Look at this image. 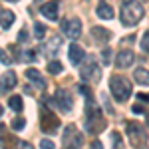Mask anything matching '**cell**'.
<instances>
[{
  "label": "cell",
  "mask_w": 149,
  "mask_h": 149,
  "mask_svg": "<svg viewBox=\"0 0 149 149\" xmlns=\"http://www.w3.org/2000/svg\"><path fill=\"white\" fill-rule=\"evenodd\" d=\"M62 46V40H60V38H52V40H50V42H48V46L44 48V52H46V54H54V52H56L58 48Z\"/></svg>",
  "instance_id": "19"
},
{
  "label": "cell",
  "mask_w": 149,
  "mask_h": 149,
  "mask_svg": "<svg viewBox=\"0 0 149 149\" xmlns=\"http://www.w3.org/2000/svg\"><path fill=\"white\" fill-rule=\"evenodd\" d=\"M0 115H2V105H0Z\"/></svg>",
  "instance_id": "32"
},
{
  "label": "cell",
  "mask_w": 149,
  "mask_h": 149,
  "mask_svg": "<svg viewBox=\"0 0 149 149\" xmlns=\"http://www.w3.org/2000/svg\"><path fill=\"white\" fill-rule=\"evenodd\" d=\"M133 62H135V54H133L131 50H121V52L117 54V58H115L117 68H129Z\"/></svg>",
  "instance_id": "11"
},
{
  "label": "cell",
  "mask_w": 149,
  "mask_h": 149,
  "mask_svg": "<svg viewBox=\"0 0 149 149\" xmlns=\"http://www.w3.org/2000/svg\"><path fill=\"white\" fill-rule=\"evenodd\" d=\"M109 90H111V93H113V97L117 102H125V100H129V95H131V84L125 78H121V76H111Z\"/></svg>",
  "instance_id": "2"
},
{
  "label": "cell",
  "mask_w": 149,
  "mask_h": 149,
  "mask_svg": "<svg viewBox=\"0 0 149 149\" xmlns=\"http://www.w3.org/2000/svg\"><path fill=\"white\" fill-rule=\"evenodd\" d=\"M133 111H135V113H141V111H143V105H141V103H135V105H133Z\"/></svg>",
  "instance_id": "29"
},
{
  "label": "cell",
  "mask_w": 149,
  "mask_h": 149,
  "mask_svg": "<svg viewBox=\"0 0 149 149\" xmlns=\"http://www.w3.org/2000/svg\"><path fill=\"white\" fill-rule=\"evenodd\" d=\"M2 129H4V125H2V123H0V133H2Z\"/></svg>",
  "instance_id": "31"
},
{
  "label": "cell",
  "mask_w": 149,
  "mask_h": 149,
  "mask_svg": "<svg viewBox=\"0 0 149 149\" xmlns=\"http://www.w3.org/2000/svg\"><path fill=\"white\" fill-rule=\"evenodd\" d=\"M44 34H46V26H42L40 22H36L34 24V38L42 40V38H44Z\"/></svg>",
  "instance_id": "21"
},
{
  "label": "cell",
  "mask_w": 149,
  "mask_h": 149,
  "mask_svg": "<svg viewBox=\"0 0 149 149\" xmlns=\"http://www.w3.org/2000/svg\"><path fill=\"white\" fill-rule=\"evenodd\" d=\"M40 147H44V149H52V147H54V143H52L50 139H42V141H40Z\"/></svg>",
  "instance_id": "27"
},
{
  "label": "cell",
  "mask_w": 149,
  "mask_h": 149,
  "mask_svg": "<svg viewBox=\"0 0 149 149\" xmlns=\"http://www.w3.org/2000/svg\"><path fill=\"white\" fill-rule=\"evenodd\" d=\"M24 125H26V119H24V117H18V119L12 121V127H14V129H22Z\"/></svg>",
  "instance_id": "26"
},
{
  "label": "cell",
  "mask_w": 149,
  "mask_h": 149,
  "mask_svg": "<svg viewBox=\"0 0 149 149\" xmlns=\"http://www.w3.org/2000/svg\"><path fill=\"white\" fill-rule=\"evenodd\" d=\"M28 40V32H26V28L20 30V34H18V42H26Z\"/></svg>",
  "instance_id": "28"
},
{
  "label": "cell",
  "mask_w": 149,
  "mask_h": 149,
  "mask_svg": "<svg viewBox=\"0 0 149 149\" xmlns=\"http://www.w3.org/2000/svg\"><path fill=\"white\" fill-rule=\"evenodd\" d=\"M81 78L86 81H90V84H97V81L102 80V68H100V64L93 62V60H90V62L81 68Z\"/></svg>",
  "instance_id": "6"
},
{
  "label": "cell",
  "mask_w": 149,
  "mask_h": 149,
  "mask_svg": "<svg viewBox=\"0 0 149 149\" xmlns=\"http://www.w3.org/2000/svg\"><path fill=\"white\" fill-rule=\"evenodd\" d=\"M102 60L105 62V66L109 64V60H111V50H109V48H105V50H102Z\"/></svg>",
  "instance_id": "25"
},
{
  "label": "cell",
  "mask_w": 149,
  "mask_h": 149,
  "mask_svg": "<svg viewBox=\"0 0 149 149\" xmlns=\"http://www.w3.org/2000/svg\"><path fill=\"white\" fill-rule=\"evenodd\" d=\"M26 78H28V80L32 81L34 86H38V88H42V90L46 88V81H44V78H42V74H40V72H38L36 68H28V70H26Z\"/></svg>",
  "instance_id": "13"
},
{
  "label": "cell",
  "mask_w": 149,
  "mask_h": 149,
  "mask_svg": "<svg viewBox=\"0 0 149 149\" xmlns=\"http://www.w3.org/2000/svg\"><path fill=\"white\" fill-rule=\"evenodd\" d=\"M95 12H97V16H100L102 20H111V18H113V8H111L109 4H105V2H100Z\"/></svg>",
  "instance_id": "16"
},
{
  "label": "cell",
  "mask_w": 149,
  "mask_h": 149,
  "mask_svg": "<svg viewBox=\"0 0 149 149\" xmlns=\"http://www.w3.org/2000/svg\"><path fill=\"white\" fill-rule=\"evenodd\" d=\"M16 86V74L14 72H4L0 76V92H10L12 88Z\"/></svg>",
  "instance_id": "12"
},
{
  "label": "cell",
  "mask_w": 149,
  "mask_h": 149,
  "mask_svg": "<svg viewBox=\"0 0 149 149\" xmlns=\"http://www.w3.org/2000/svg\"><path fill=\"white\" fill-rule=\"evenodd\" d=\"M139 100H141V102H149V95H143V93H141V95H139Z\"/></svg>",
  "instance_id": "30"
},
{
  "label": "cell",
  "mask_w": 149,
  "mask_h": 149,
  "mask_svg": "<svg viewBox=\"0 0 149 149\" xmlns=\"http://www.w3.org/2000/svg\"><path fill=\"white\" fill-rule=\"evenodd\" d=\"M143 6L139 4L137 0H125L121 4V12H119V18H121V24L123 26H137L143 18Z\"/></svg>",
  "instance_id": "1"
},
{
  "label": "cell",
  "mask_w": 149,
  "mask_h": 149,
  "mask_svg": "<svg viewBox=\"0 0 149 149\" xmlns=\"http://www.w3.org/2000/svg\"><path fill=\"white\" fill-rule=\"evenodd\" d=\"M40 12H42V16L48 18V20H58L60 2H58V0H50V2H46V4H42V6H40Z\"/></svg>",
  "instance_id": "10"
},
{
  "label": "cell",
  "mask_w": 149,
  "mask_h": 149,
  "mask_svg": "<svg viewBox=\"0 0 149 149\" xmlns=\"http://www.w3.org/2000/svg\"><path fill=\"white\" fill-rule=\"evenodd\" d=\"M62 70H64V66H62L60 62H56V60H52V62L48 64V72H50V74H60Z\"/></svg>",
  "instance_id": "22"
},
{
  "label": "cell",
  "mask_w": 149,
  "mask_h": 149,
  "mask_svg": "<svg viewBox=\"0 0 149 149\" xmlns=\"http://www.w3.org/2000/svg\"><path fill=\"white\" fill-rule=\"evenodd\" d=\"M40 123H42V129H44L46 133H58L60 119H58V115H54L52 111L44 109V111H42V119H40Z\"/></svg>",
  "instance_id": "8"
},
{
  "label": "cell",
  "mask_w": 149,
  "mask_h": 149,
  "mask_svg": "<svg viewBox=\"0 0 149 149\" xmlns=\"http://www.w3.org/2000/svg\"><path fill=\"white\" fill-rule=\"evenodd\" d=\"M139 46H141V50L145 52V54H149V30L145 32V34L141 36V42H139Z\"/></svg>",
  "instance_id": "23"
},
{
  "label": "cell",
  "mask_w": 149,
  "mask_h": 149,
  "mask_svg": "<svg viewBox=\"0 0 149 149\" xmlns=\"http://www.w3.org/2000/svg\"><path fill=\"white\" fill-rule=\"evenodd\" d=\"M147 121H149V113H147Z\"/></svg>",
  "instance_id": "34"
},
{
  "label": "cell",
  "mask_w": 149,
  "mask_h": 149,
  "mask_svg": "<svg viewBox=\"0 0 149 149\" xmlns=\"http://www.w3.org/2000/svg\"><path fill=\"white\" fill-rule=\"evenodd\" d=\"M92 34H93V38H95V42H107V40L111 38V32H109V30H103L100 26L92 28Z\"/></svg>",
  "instance_id": "18"
},
{
  "label": "cell",
  "mask_w": 149,
  "mask_h": 149,
  "mask_svg": "<svg viewBox=\"0 0 149 149\" xmlns=\"http://www.w3.org/2000/svg\"><path fill=\"white\" fill-rule=\"evenodd\" d=\"M62 145H64V147H81V145H84V137H81V133L78 131L76 125L66 127V131H64V135H62Z\"/></svg>",
  "instance_id": "5"
},
{
  "label": "cell",
  "mask_w": 149,
  "mask_h": 149,
  "mask_svg": "<svg viewBox=\"0 0 149 149\" xmlns=\"http://www.w3.org/2000/svg\"><path fill=\"white\" fill-rule=\"evenodd\" d=\"M88 127L92 133H100L105 127V119L102 117V111L93 102H88Z\"/></svg>",
  "instance_id": "3"
},
{
  "label": "cell",
  "mask_w": 149,
  "mask_h": 149,
  "mask_svg": "<svg viewBox=\"0 0 149 149\" xmlns=\"http://www.w3.org/2000/svg\"><path fill=\"white\" fill-rule=\"evenodd\" d=\"M10 2H18V0H10Z\"/></svg>",
  "instance_id": "33"
},
{
  "label": "cell",
  "mask_w": 149,
  "mask_h": 149,
  "mask_svg": "<svg viewBox=\"0 0 149 149\" xmlns=\"http://www.w3.org/2000/svg\"><path fill=\"white\" fill-rule=\"evenodd\" d=\"M62 32H64V36H68L72 40H78L81 36V22L78 18H68V20L62 22Z\"/></svg>",
  "instance_id": "7"
},
{
  "label": "cell",
  "mask_w": 149,
  "mask_h": 149,
  "mask_svg": "<svg viewBox=\"0 0 149 149\" xmlns=\"http://www.w3.org/2000/svg\"><path fill=\"white\" fill-rule=\"evenodd\" d=\"M0 62H2L4 66H10V64H12V56L6 54V50H4V48H0Z\"/></svg>",
  "instance_id": "24"
},
{
  "label": "cell",
  "mask_w": 149,
  "mask_h": 149,
  "mask_svg": "<svg viewBox=\"0 0 149 149\" xmlns=\"http://www.w3.org/2000/svg\"><path fill=\"white\" fill-rule=\"evenodd\" d=\"M16 20V16H14V12L10 10H0V28L2 30H8L12 24Z\"/></svg>",
  "instance_id": "15"
},
{
  "label": "cell",
  "mask_w": 149,
  "mask_h": 149,
  "mask_svg": "<svg viewBox=\"0 0 149 149\" xmlns=\"http://www.w3.org/2000/svg\"><path fill=\"white\" fill-rule=\"evenodd\" d=\"M54 100H56L58 107H60L62 111H70V109L74 107V100H72V93H70L68 90H64V88L56 90V93H54Z\"/></svg>",
  "instance_id": "9"
},
{
  "label": "cell",
  "mask_w": 149,
  "mask_h": 149,
  "mask_svg": "<svg viewBox=\"0 0 149 149\" xmlns=\"http://www.w3.org/2000/svg\"><path fill=\"white\" fill-rule=\"evenodd\" d=\"M127 135L131 139V145H135V147H143L147 143V133H145V129H143L141 123L129 121L127 123Z\"/></svg>",
  "instance_id": "4"
},
{
  "label": "cell",
  "mask_w": 149,
  "mask_h": 149,
  "mask_svg": "<svg viewBox=\"0 0 149 149\" xmlns=\"http://www.w3.org/2000/svg\"><path fill=\"white\" fill-rule=\"evenodd\" d=\"M8 105H10L14 111H22V107H24L22 97H20V95H12L10 100H8Z\"/></svg>",
  "instance_id": "20"
},
{
  "label": "cell",
  "mask_w": 149,
  "mask_h": 149,
  "mask_svg": "<svg viewBox=\"0 0 149 149\" xmlns=\"http://www.w3.org/2000/svg\"><path fill=\"white\" fill-rule=\"evenodd\" d=\"M133 78H135V81H137L139 86H147L149 88V70L137 68L135 72H133Z\"/></svg>",
  "instance_id": "17"
},
{
  "label": "cell",
  "mask_w": 149,
  "mask_h": 149,
  "mask_svg": "<svg viewBox=\"0 0 149 149\" xmlns=\"http://www.w3.org/2000/svg\"><path fill=\"white\" fill-rule=\"evenodd\" d=\"M84 58H86V52H84L81 46H78V44H72L70 46V62L72 64H80Z\"/></svg>",
  "instance_id": "14"
}]
</instances>
